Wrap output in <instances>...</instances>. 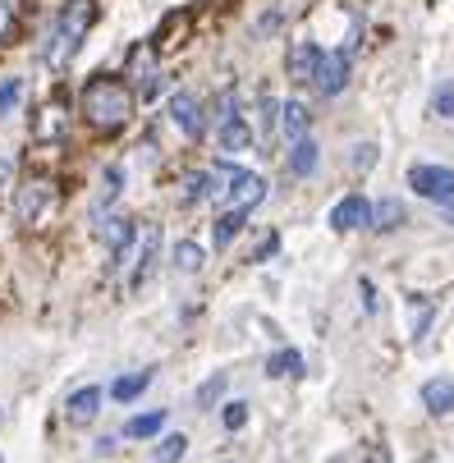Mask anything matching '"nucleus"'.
I'll return each mask as SVG.
<instances>
[{"label":"nucleus","mask_w":454,"mask_h":463,"mask_svg":"<svg viewBox=\"0 0 454 463\" xmlns=\"http://www.w3.org/2000/svg\"><path fill=\"white\" fill-rule=\"evenodd\" d=\"M79 110L92 128H101V134H115V128L128 124V115H134V88H128L124 79L115 74H97L88 79L83 97H79Z\"/></svg>","instance_id":"nucleus-1"},{"label":"nucleus","mask_w":454,"mask_h":463,"mask_svg":"<svg viewBox=\"0 0 454 463\" xmlns=\"http://www.w3.org/2000/svg\"><path fill=\"white\" fill-rule=\"evenodd\" d=\"M92 24H97V0H70V5L60 10V19L51 28V46H46V64H51V70H64V64L79 55V46H83Z\"/></svg>","instance_id":"nucleus-2"},{"label":"nucleus","mask_w":454,"mask_h":463,"mask_svg":"<svg viewBox=\"0 0 454 463\" xmlns=\"http://www.w3.org/2000/svg\"><path fill=\"white\" fill-rule=\"evenodd\" d=\"M409 188L454 216V170L449 165H409Z\"/></svg>","instance_id":"nucleus-3"},{"label":"nucleus","mask_w":454,"mask_h":463,"mask_svg":"<svg viewBox=\"0 0 454 463\" xmlns=\"http://www.w3.org/2000/svg\"><path fill=\"white\" fill-rule=\"evenodd\" d=\"M55 212V184L51 179H24L14 193V221L19 225H42Z\"/></svg>","instance_id":"nucleus-4"},{"label":"nucleus","mask_w":454,"mask_h":463,"mask_svg":"<svg viewBox=\"0 0 454 463\" xmlns=\"http://www.w3.org/2000/svg\"><path fill=\"white\" fill-rule=\"evenodd\" d=\"M225 197H230V212H243L248 216V207H257L267 197V179L262 175H252V170H225Z\"/></svg>","instance_id":"nucleus-5"},{"label":"nucleus","mask_w":454,"mask_h":463,"mask_svg":"<svg viewBox=\"0 0 454 463\" xmlns=\"http://www.w3.org/2000/svg\"><path fill=\"white\" fill-rule=\"evenodd\" d=\"M345 83H349V55H345V51H321L317 74H312V88H317L321 97H336V92H345Z\"/></svg>","instance_id":"nucleus-6"},{"label":"nucleus","mask_w":454,"mask_h":463,"mask_svg":"<svg viewBox=\"0 0 454 463\" xmlns=\"http://www.w3.org/2000/svg\"><path fill=\"white\" fill-rule=\"evenodd\" d=\"M97 239L115 252V267L119 261H128V252H134V239H138V225L128 221V216H106L101 225H97Z\"/></svg>","instance_id":"nucleus-7"},{"label":"nucleus","mask_w":454,"mask_h":463,"mask_svg":"<svg viewBox=\"0 0 454 463\" xmlns=\"http://www.w3.org/2000/svg\"><path fill=\"white\" fill-rule=\"evenodd\" d=\"M363 225H372V203L363 193H349V197H340V203L331 207V230L336 234H354Z\"/></svg>","instance_id":"nucleus-8"},{"label":"nucleus","mask_w":454,"mask_h":463,"mask_svg":"<svg viewBox=\"0 0 454 463\" xmlns=\"http://www.w3.org/2000/svg\"><path fill=\"white\" fill-rule=\"evenodd\" d=\"M170 119L184 138H203V128H207V110L198 97H188V92H175L170 97Z\"/></svg>","instance_id":"nucleus-9"},{"label":"nucleus","mask_w":454,"mask_h":463,"mask_svg":"<svg viewBox=\"0 0 454 463\" xmlns=\"http://www.w3.org/2000/svg\"><path fill=\"white\" fill-rule=\"evenodd\" d=\"M64 134H70V106H64L60 97H51L33 119V138L37 143H60Z\"/></svg>","instance_id":"nucleus-10"},{"label":"nucleus","mask_w":454,"mask_h":463,"mask_svg":"<svg viewBox=\"0 0 454 463\" xmlns=\"http://www.w3.org/2000/svg\"><path fill=\"white\" fill-rule=\"evenodd\" d=\"M101 400H106V390L101 385H83L70 394V404H64V418H70V427H88L97 413H101Z\"/></svg>","instance_id":"nucleus-11"},{"label":"nucleus","mask_w":454,"mask_h":463,"mask_svg":"<svg viewBox=\"0 0 454 463\" xmlns=\"http://www.w3.org/2000/svg\"><path fill=\"white\" fill-rule=\"evenodd\" d=\"M124 74H128L124 83H138L143 97H152L156 92V51L152 46H134V51H128V70Z\"/></svg>","instance_id":"nucleus-12"},{"label":"nucleus","mask_w":454,"mask_h":463,"mask_svg":"<svg viewBox=\"0 0 454 463\" xmlns=\"http://www.w3.org/2000/svg\"><path fill=\"white\" fill-rule=\"evenodd\" d=\"M156 252H161V230L156 225H143V234H138V267H134V276H128V285H134V289L152 276Z\"/></svg>","instance_id":"nucleus-13"},{"label":"nucleus","mask_w":454,"mask_h":463,"mask_svg":"<svg viewBox=\"0 0 454 463\" xmlns=\"http://www.w3.org/2000/svg\"><path fill=\"white\" fill-rule=\"evenodd\" d=\"M317 60H321V46H317V42H294V46H289V60H285V70H289L294 83H307V79L317 74Z\"/></svg>","instance_id":"nucleus-14"},{"label":"nucleus","mask_w":454,"mask_h":463,"mask_svg":"<svg viewBox=\"0 0 454 463\" xmlns=\"http://www.w3.org/2000/svg\"><path fill=\"white\" fill-rule=\"evenodd\" d=\"M422 404H427L431 418H449L454 413V381L449 376H431L422 385Z\"/></svg>","instance_id":"nucleus-15"},{"label":"nucleus","mask_w":454,"mask_h":463,"mask_svg":"<svg viewBox=\"0 0 454 463\" xmlns=\"http://www.w3.org/2000/svg\"><path fill=\"white\" fill-rule=\"evenodd\" d=\"M404 203L400 197H381V203L372 207V230H381V234H395V230H404Z\"/></svg>","instance_id":"nucleus-16"},{"label":"nucleus","mask_w":454,"mask_h":463,"mask_svg":"<svg viewBox=\"0 0 454 463\" xmlns=\"http://www.w3.org/2000/svg\"><path fill=\"white\" fill-rule=\"evenodd\" d=\"M147 385H152V367H143V372H128V376H119V381L110 385V400H115V404H134Z\"/></svg>","instance_id":"nucleus-17"},{"label":"nucleus","mask_w":454,"mask_h":463,"mask_svg":"<svg viewBox=\"0 0 454 463\" xmlns=\"http://www.w3.org/2000/svg\"><path fill=\"white\" fill-rule=\"evenodd\" d=\"M216 143H221V152H248L252 147V128H248V119H225L221 124V134H216Z\"/></svg>","instance_id":"nucleus-18"},{"label":"nucleus","mask_w":454,"mask_h":463,"mask_svg":"<svg viewBox=\"0 0 454 463\" xmlns=\"http://www.w3.org/2000/svg\"><path fill=\"white\" fill-rule=\"evenodd\" d=\"M280 134H285L289 143L307 138V106H303V101H285V106H280Z\"/></svg>","instance_id":"nucleus-19"},{"label":"nucleus","mask_w":454,"mask_h":463,"mask_svg":"<svg viewBox=\"0 0 454 463\" xmlns=\"http://www.w3.org/2000/svg\"><path fill=\"white\" fill-rule=\"evenodd\" d=\"M166 431V409H156V413H138V418H128L124 422V436L128 440H152V436H161Z\"/></svg>","instance_id":"nucleus-20"},{"label":"nucleus","mask_w":454,"mask_h":463,"mask_svg":"<svg viewBox=\"0 0 454 463\" xmlns=\"http://www.w3.org/2000/svg\"><path fill=\"white\" fill-rule=\"evenodd\" d=\"M170 261H175V271H179V276H198V271H203V261H207V252L193 243V239H179Z\"/></svg>","instance_id":"nucleus-21"},{"label":"nucleus","mask_w":454,"mask_h":463,"mask_svg":"<svg viewBox=\"0 0 454 463\" xmlns=\"http://www.w3.org/2000/svg\"><path fill=\"white\" fill-rule=\"evenodd\" d=\"M317 165H321V147H317L312 138H298V143H294V152H289V170H294L298 179H307Z\"/></svg>","instance_id":"nucleus-22"},{"label":"nucleus","mask_w":454,"mask_h":463,"mask_svg":"<svg viewBox=\"0 0 454 463\" xmlns=\"http://www.w3.org/2000/svg\"><path fill=\"white\" fill-rule=\"evenodd\" d=\"M431 312H436V307H431V298H427V294H409V335H413V340H422V335H427Z\"/></svg>","instance_id":"nucleus-23"},{"label":"nucleus","mask_w":454,"mask_h":463,"mask_svg":"<svg viewBox=\"0 0 454 463\" xmlns=\"http://www.w3.org/2000/svg\"><path fill=\"white\" fill-rule=\"evenodd\" d=\"M267 376H271V381H280V376H303V354H298V349L271 354V358H267Z\"/></svg>","instance_id":"nucleus-24"},{"label":"nucleus","mask_w":454,"mask_h":463,"mask_svg":"<svg viewBox=\"0 0 454 463\" xmlns=\"http://www.w3.org/2000/svg\"><path fill=\"white\" fill-rule=\"evenodd\" d=\"M239 234H243V212H225V216H216V225H212L216 248H230Z\"/></svg>","instance_id":"nucleus-25"},{"label":"nucleus","mask_w":454,"mask_h":463,"mask_svg":"<svg viewBox=\"0 0 454 463\" xmlns=\"http://www.w3.org/2000/svg\"><path fill=\"white\" fill-rule=\"evenodd\" d=\"M184 454H188V436H184V431L161 436V440H156V449H152V458H156V463H179Z\"/></svg>","instance_id":"nucleus-26"},{"label":"nucleus","mask_w":454,"mask_h":463,"mask_svg":"<svg viewBox=\"0 0 454 463\" xmlns=\"http://www.w3.org/2000/svg\"><path fill=\"white\" fill-rule=\"evenodd\" d=\"M225 184H216V175L198 170V175H188V203H207L212 193H221Z\"/></svg>","instance_id":"nucleus-27"},{"label":"nucleus","mask_w":454,"mask_h":463,"mask_svg":"<svg viewBox=\"0 0 454 463\" xmlns=\"http://www.w3.org/2000/svg\"><path fill=\"white\" fill-rule=\"evenodd\" d=\"M221 394H225V372H216L212 381H203V385H198V409H216Z\"/></svg>","instance_id":"nucleus-28"},{"label":"nucleus","mask_w":454,"mask_h":463,"mask_svg":"<svg viewBox=\"0 0 454 463\" xmlns=\"http://www.w3.org/2000/svg\"><path fill=\"white\" fill-rule=\"evenodd\" d=\"M431 115L436 119H454V83H440L431 92Z\"/></svg>","instance_id":"nucleus-29"},{"label":"nucleus","mask_w":454,"mask_h":463,"mask_svg":"<svg viewBox=\"0 0 454 463\" xmlns=\"http://www.w3.org/2000/svg\"><path fill=\"white\" fill-rule=\"evenodd\" d=\"M221 422H225V431H239V427L248 422V404H243V400H230L225 413H221Z\"/></svg>","instance_id":"nucleus-30"},{"label":"nucleus","mask_w":454,"mask_h":463,"mask_svg":"<svg viewBox=\"0 0 454 463\" xmlns=\"http://www.w3.org/2000/svg\"><path fill=\"white\" fill-rule=\"evenodd\" d=\"M19 97H24V79H5V83H0V115L14 110Z\"/></svg>","instance_id":"nucleus-31"},{"label":"nucleus","mask_w":454,"mask_h":463,"mask_svg":"<svg viewBox=\"0 0 454 463\" xmlns=\"http://www.w3.org/2000/svg\"><path fill=\"white\" fill-rule=\"evenodd\" d=\"M119 179H124V170H119V165H110V170L101 175V203H115V193H119Z\"/></svg>","instance_id":"nucleus-32"},{"label":"nucleus","mask_w":454,"mask_h":463,"mask_svg":"<svg viewBox=\"0 0 454 463\" xmlns=\"http://www.w3.org/2000/svg\"><path fill=\"white\" fill-rule=\"evenodd\" d=\"M14 33V5H10V0H0V42H5Z\"/></svg>","instance_id":"nucleus-33"},{"label":"nucleus","mask_w":454,"mask_h":463,"mask_svg":"<svg viewBox=\"0 0 454 463\" xmlns=\"http://www.w3.org/2000/svg\"><path fill=\"white\" fill-rule=\"evenodd\" d=\"M276 248H280V234H267L262 243H257V252H252V261H267V257H271Z\"/></svg>","instance_id":"nucleus-34"},{"label":"nucleus","mask_w":454,"mask_h":463,"mask_svg":"<svg viewBox=\"0 0 454 463\" xmlns=\"http://www.w3.org/2000/svg\"><path fill=\"white\" fill-rule=\"evenodd\" d=\"M372 161H376V147H372V143H358V152H354V165H358V170H367Z\"/></svg>","instance_id":"nucleus-35"},{"label":"nucleus","mask_w":454,"mask_h":463,"mask_svg":"<svg viewBox=\"0 0 454 463\" xmlns=\"http://www.w3.org/2000/svg\"><path fill=\"white\" fill-rule=\"evenodd\" d=\"M358 294H363V307L376 312V285H372V280H358Z\"/></svg>","instance_id":"nucleus-36"},{"label":"nucleus","mask_w":454,"mask_h":463,"mask_svg":"<svg viewBox=\"0 0 454 463\" xmlns=\"http://www.w3.org/2000/svg\"><path fill=\"white\" fill-rule=\"evenodd\" d=\"M372 463H391V458H385V454H381V458H376V454H372Z\"/></svg>","instance_id":"nucleus-37"}]
</instances>
